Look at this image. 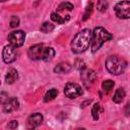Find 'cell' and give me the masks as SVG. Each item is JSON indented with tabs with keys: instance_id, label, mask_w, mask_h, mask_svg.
Segmentation results:
<instances>
[{
	"instance_id": "17",
	"label": "cell",
	"mask_w": 130,
	"mask_h": 130,
	"mask_svg": "<svg viewBox=\"0 0 130 130\" xmlns=\"http://www.w3.org/2000/svg\"><path fill=\"white\" fill-rule=\"evenodd\" d=\"M57 94H58V90H57V89H55V88L49 89V90L46 92L45 96H44V101H45V102H50V101L54 100V99L57 96Z\"/></svg>"
},
{
	"instance_id": "9",
	"label": "cell",
	"mask_w": 130,
	"mask_h": 130,
	"mask_svg": "<svg viewBox=\"0 0 130 130\" xmlns=\"http://www.w3.org/2000/svg\"><path fill=\"white\" fill-rule=\"evenodd\" d=\"M16 48H14L13 46L11 45H7L3 48V51H2V57H3V61L5 63H11L13 62L15 59H16V51H15Z\"/></svg>"
},
{
	"instance_id": "1",
	"label": "cell",
	"mask_w": 130,
	"mask_h": 130,
	"mask_svg": "<svg viewBox=\"0 0 130 130\" xmlns=\"http://www.w3.org/2000/svg\"><path fill=\"white\" fill-rule=\"evenodd\" d=\"M92 31L88 28H84L79 31L71 42V50L75 54H80L86 51L91 44Z\"/></svg>"
},
{
	"instance_id": "23",
	"label": "cell",
	"mask_w": 130,
	"mask_h": 130,
	"mask_svg": "<svg viewBox=\"0 0 130 130\" xmlns=\"http://www.w3.org/2000/svg\"><path fill=\"white\" fill-rule=\"evenodd\" d=\"M19 24V18L17 16H12L10 19V26L11 27H16Z\"/></svg>"
},
{
	"instance_id": "2",
	"label": "cell",
	"mask_w": 130,
	"mask_h": 130,
	"mask_svg": "<svg viewBox=\"0 0 130 130\" xmlns=\"http://www.w3.org/2000/svg\"><path fill=\"white\" fill-rule=\"evenodd\" d=\"M27 55L31 60H44L50 61L55 56V51L53 48L48 47L44 44H37L29 47Z\"/></svg>"
},
{
	"instance_id": "3",
	"label": "cell",
	"mask_w": 130,
	"mask_h": 130,
	"mask_svg": "<svg viewBox=\"0 0 130 130\" xmlns=\"http://www.w3.org/2000/svg\"><path fill=\"white\" fill-rule=\"evenodd\" d=\"M113 38V36L104 27H95L92 31V38H91V51L94 53L96 52L103 45L105 42L110 41Z\"/></svg>"
},
{
	"instance_id": "25",
	"label": "cell",
	"mask_w": 130,
	"mask_h": 130,
	"mask_svg": "<svg viewBox=\"0 0 130 130\" xmlns=\"http://www.w3.org/2000/svg\"><path fill=\"white\" fill-rule=\"evenodd\" d=\"M4 1H6V0H1V2H4Z\"/></svg>"
},
{
	"instance_id": "16",
	"label": "cell",
	"mask_w": 130,
	"mask_h": 130,
	"mask_svg": "<svg viewBox=\"0 0 130 130\" xmlns=\"http://www.w3.org/2000/svg\"><path fill=\"white\" fill-rule=\"evenodd\" d=\"M102 111H103V109H102V107H101V105L99 104V103H96V104H94L93 106H92V109H91V115H92V118H93V120H99V118H100V114L102 113Z\"/></svg>"
},
{
	"instance_id": "7",
	"label": "cell",
	"mask_w": 130,
	"mask_h": 130,
	"mask_svg": "<svg viewBox=\"0 0 130 130\" xmlns=\"http://www.w3.org/2000/svg\"><path fill=\"white\" fill-rule=\"evenodd\" d=\"M64 93L69 99H76L82 94V88L79 84L75 82H68L65 85Z\"/></svg>"
},
{
	"instance_id": "11",
	"label": "cell",
	"mask_w": 130,
	"mask_h": 130,
	"mask_svg": "<svg viewBox=\"0 0 130 130\" xmlns=\"http://www.w3.org/2000/svg\"><path fill=\"white\" fill-rule=\"evenodd\" d=\"M43 121V116L40 113H35L31 114L28 118H27V122H26V127L28 129H35L37 128L39 125H41Z\"/></svg>"
},
{
	"instance_id": "8",
	"label": "cell",
	"mask_w": 130,
	"mask_h": 130,
	"mask_svg": "<svg viewBox=\"0 0 130 130\" xmlns=\"http://www.w3.org/2000/svg\"><path fill=\"white\" fill-rule=\"evenodd\" d=\"M73 4H71L70 2H63V3H61L59 6H58V8H57V13L65 20V22L66 21H68L69 19H70V14H69V12H71L72 10H73Z\"/></svg>"
},
{
	"instance_id": "4",
	"label": "cell",
	"mask_w": 130,
	"mask_h": 130,
	"mask_svg": "<svg viewBox=\"0 0 130 130\" xmlns=\"http://www.w3.org/2000/svg\"><path fill=\"white\" fill-rule=\"evenodd\" d=\"M126 65V61L118 56H109L106 60L107 70L114 75H119L122 72H124Z\"/></svg>"
},
{
	"instance_id": "18",
	"label": "cell",
	"mask_w": 130,
	"mask_h": 130,
	"mask_svg": "<svg viewBox=\"0 0 130 130\" xmlns=\"http://www.w3.org/2000/svg\"><path fill=\"white\" fill-rule=\"evenodd\" d=\"M54 24H52V23H50V22H44L42 25H41V27H40V29H41V31H43V32H45V34H48V32H51L53 29H54Z\"/></svg>"
},
{
	"instance_id": "10",
	"label": "cell",
	"mask_w": 130,
	"mask_h": 130,
	"mask_svg": "<svg viewBox=\"0 0 130 130\" xmlns=\"http://www.w3.org/2000/svg\"><path fill=\"white\" fill-rule=\"evenodd\" d=\"M3 112L4 113H11L19 109V102L16 98H9L3 104Z\"/></svg>"
},
{
	"instance_id": "15",
	"label": "cell",
	"mask_w": 130,
	"mask_h": 130,
	"mask_svg": "<svg viewBox=\"0 0 130 130\" xmlns=\"http://www.w3.org/2000/svg\"><path fill=\"white\" fill-rule=\"evenodd\" d=\"M125 95H126V92H125L124 88H118V89L115 91V93H114L113 102L116 103V104H119V103H121V102L124 100Z\"/></svg>"
},
{
	"instance_id": "21",
	"label": "cell",
	"mask_w": 130,
	"mask_h": 130,
	"mask_svg": "<svg viewBox=\"0 0 130 130\" xmlns=\"http://www.w3.org/2000/svg\"><path fill=\"white\" fill-rule=\"evenodd\" d=\"M51 19H52L53 21L59 23V24H63V23H65V20H64V19H63L57 12H53V13L51 14Z\"/></svg>"
},
{
	"instance_id": "6",
	"label": "cell",
	"mask_w": 130,
	"mask_h": 130,
	"mask_svg": "<svg viewBox=\"0 0 130 130\" xmlns=\"http://www.w3.org/2000/svg\"><path fill=\"white\" fill-rule=\"evenodd\" d=\"M24 40H25V32H23L22 30H14L8 35L9 45L13 46L16 49L23 45Z\"/></svg>"
},
{
	"instance_id": "24",
	"label": "cell",
	"mask_w": 130,
	"mask_h": 130,
	"mask_svg": "<svg viewBox=\"0 0 130 130\" xmlns=\"http://www.w3.org/2000/svg\"><path fill=\"white\" fill-rule=\"evenodd\" d=\"M17 125H18L17 121L13 120V121H11V122L7 125V127H8V128H10V129H14V128H16V127H17Z\"/></svg>"
},
{
	"instance_id": "12",
	"label": "cell",
	"mask_w": 130,
	"mask_h": 130,
	"mask_svg": "<svg viewBox=\"0 0 130 130\" xmlns=\"http://www.w3.org/2000/svg\"><path fill=\"white\" fill-rule=\"evenodd\" d=\"M95 77H96V75H95L93 70H90V69L83 70L82 69V71H81V78L83 79V82L86 85H87V83H89V84L92 83L95 80Z\"/></svg>"
},
{
	"instance_id": "13",
	"label": "cell",
	"mask_w": 130,
	"mask_h": 130,
	"mask_svg": "<svg viewBox=\"0 0 130 130\" xmlns=\"http://www.w3.org/2000/svg\"><path fill=\"white\" fill-rule=\"evenodd\" d=\"M17 78H18V72H17V70L14 69V68H10V69L7 71V73H6L5 81H6V83L11 84V83H13L14 81H16Z\"/></svg>"
},
{
	"instance_id": "5",
	"label": "cell",
	"mask_w": 130,
	"mask_h": 130,
	"mask_svg": "<svg viewBox=\"0 0 130 130\" xmlns=\"http://www.w3.org/2000/svg\"><path fill=\"white\" fill-rule=\"evenodd\" d=\"M114 10L118 18H122V19L130 18V1H121L117 3Z\"/></svg>"
},
{
	"instance_id": "19",
	"label": "cell",
	"mask_w": 130,
	"mask_h": 130,
	"mask_svg": "<svg viewBox=\"0 0 130 130\" xmlns=\"http://www.w3.org/2000/svg\"><path fill=\"white\" fill-rule=\"evenodd\" d=\"M115 83L113 80L111 79H108V80H104L103 83H102V88L105 90V91H110L113 87H114Z\"/></svg>"
},
{
	"instance_id": "22",
	"label": "cell",
	"mask_w": 130,
	"mask_h": 130,
	"mask_svg": "<svg viewBox=\"0 0 130 130\" xmlns=\"http://www.w3.org/2000/svg\"><path fill=\"white\" fill-rule=\"evenodd\" d=\"M91 12H92V3H89V4L87 5V7H86V10H85V13H84V15H83L82 20H86V19L90 16Z\"/></svg>"
},
{
	"instance_id": "14",
	"label": "cell",
	"mask_w": 130,
	"mask_h": 130,
	"mask_svg": "<svg viewBox=\"0 0 130 130\" xmlns=\"http://www.w3.org/2000/svg\"><path fill=\"white\" fill-rule=\"evenodd\" d=\"M71 65L68 62H62L59 63L55 68H54V72L55 73H68L71 70Z\"/></svg>"
},
{
	"instance_id": "20",
	"label": "cell",
	"mask_w": 130,
	"mask_h": 130,
	"mask_svg": "<svg viewBox=\"0 0 130 130\" xmlns=\"http://www.w3.org/2000/svg\"><path fill=\"white\" fill-rule=\"evenodd\" d=\"M96 7H98V10L99 11L104 12L108 8V2L106 0H99L98 1V4H96Z\"/></svg>"
}]
</instances>
